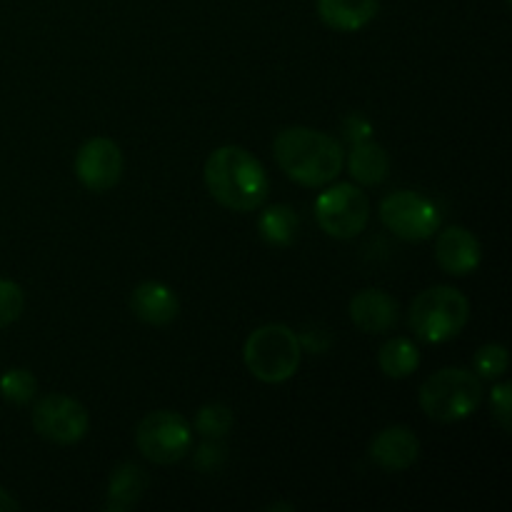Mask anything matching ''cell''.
<instances>
[{"mask_svg":"<svg viewBox=\"0 0 512 512\" xmlns=\"http://www.w3.org/2000/svg\"><path fill=\"white\" fill-rule=\"evenodd\" d=\"M148 485H150V478H148V473L140 468V465L120 463L108 478V488H105L103 508L108 512L133 510L135 505L143 500Z\"/></svg>","mask_w":512,"mask_h":512,"instance_id":"9a60e30c","label":"cell"},{"mask_svg":"<svg viewBox=\"0 0 512 512\" xmlns=\"http://www.w3.org/2000/svg\"><path fill=\"white\" fill-rule=\"evenodd\" d=\"M380 13V0H318V15L338 33H358Z\"/></svg>","mask_w":512,"mask_h":512,"instance_id":"2e32d148","label":"cell"},{"mask_svg":"<svg viewBox=\"0 0 512 512\" xmlns=\"http://www.w3.org/2000/svg\"><path fill=\"white\" fill-rule=\"evenodd\" d=\"M343 138L348 140L350 145L363 143V140L373 138V123H370L365 115L350 113L348 118L343 120Z\"/></svg>","mask_w":512,"mask_h":512,"instance_id":"484cf974","label":"cell"},{"mask_svg":"<svg viewBox=\"0 0 512 512\" xmlns=\"http://www.w3.org/2000/svg\"><path fill=\"white\" fill-rule=\"evenodd\" d=\"M273 153L280 170L303 188H325L345 165L343 145L333 135L305 125L280 130L275 135Z\"/></svg>","mask_w":512,"mask_h":512,"instance_id":"7a4b0ae2","label":"cell"},{"mask_svg":"<svg viewBox=\"0 0 512 512\" xmlns=\"http://www.w3.org/2000/svg\"><path fill=\"white\" fill-rule=\"evenodd\" d=\"M420 458V440L405 425H388L370 443V460L385 473H405Z\"/></svg>","mask_w":512,"mask_h":512,"instance_id":"7c38bea8","label":"cell"},{"mask_svg":"<svg viewBox=\"0 0 512 512\" xmlns=\"http://www.w3.org/2000/svg\"><path fill=\"white\" fill-rule=\"evenodd\" d=\"M490 413H493V420L500 425V430H503V433H510L512 428V385L510 383L493 385V393H490Z\"/></svg>","mask_w":512,"mask_h":512,"instance_id":"d4e9b609","label":"cell"},{"mask_svg":"<svg viewBox=\"0 0 512 512\" xmlns=\"http://www.w3.org/2000/svg\"><path fill=\"white\" fill-rule=\"evenodd\" d=\"M350 320L358 330L368 335H380L388 333V330L395 328L400 315L398 300L390 293L380 288H365L360 293L353 295L348 305Z\"/></svg>","mask_w":512,"mask_h":512,"instance_id":"4fadbf2b","label":"cell"},{"mask_svg":"<svg viewBox=\"0 0 512 512\" xmlns=\"http://www.w3.org/2000/svg\"><path fill=\"white\" fill-rule=\"evenodd\" d=\"M348 173L358 185H380L390 173L388 150L373 138L355 143L348 153Z\"/></svg>","mask_w":512,"mask_h":512,"instance_id":"e0dca14e","label":"cell"},{"mask_svg":"<svg viewBox=\"0 0 512 512\" xmlns=\"http://www.w3.org/2000/svg\"><path fill=\"white\" fill-rule=\"evenodd\" d=\"M193 460L200 473H218V470H223L225 460H228V448L220 440L205 438V443L195 450Z\"/></svg>","mask_w":512,"mask_h":512,"instance_id":"cb8c5ba5","label":"cell"},{"mask_svg":"<svg viewBox=\"0 0 512 512\" xmlns=\"http://www.w3.org/2000/svg\"><path fill=\"white\" fill-rule=\"evenodd\" d=\"M210 198L233 213H253L263 208L270 180L263 163L240 145H220L208 155L203 168Z\"/></svg>","mask_w":512,"mask_h":512,"instance_id":"6da1fadb","label":"cell"},{"mask_svg":"<svg viewBox=\"0 0 512 512\" xmlns=\"http://www.w3.org/2000/svg\"><path fill=\"white\" fill-rule=\"evenodd\" d=\"M420 408L438 423H460L483 403V383L473 370L443 368L418 390Z\"/></svg>","mask_w":512,"mask_h":512,"instance_id":"5b68a950","label":"cell"},{"mask_svg":"<svg viewBox=\"0 0 512 512\" xmlns=\"http://www.w3.org/2000/svg\"><path fill=\"white\" fill-rule=\"evenodd\" d=\"M233 410L223 403H208L195 415V433L210 440H223L233 430Z\"/></svg>","mask_w":512,"mask_h":512,"instance_id":"44dd1931","label":"cell"},{"mask_svg":"<svg viewBox=\"0 0 512 512\" xmlns=\"http://www.w3.org/2000/svg\"><path fill=\"white\" fill-rule=\"evenodd\" d=\"M378 365L385 378L403 380L418 370L420 350L410 338H390L378 353Z\"/></svg>","mask_w":512,"mask_h":512,"instance_id":"d6986e66","label":"cell"},{"mask_svg":"<svg viewBox=\"0 0 512 512\" xmlns=\"http://www.w3.org/2000/svg\"><path fill=\"white\" fill-rule=\"evenodd\" d=\"M315 220L335 240H353L368 228L370 200L358 185L328 183L315 198Z\"/></svg>","mask_w":512,"mask_h":512,"instance_id":"8992f818","label":"cell"},{"mask_svg":"<svg viewBox=\"0 0 512 512\" xmlns=\"http://www.w3.org/2000/svg\"><path fill=\"white\" fill-rule=\"evenodd\" d=\"M20 510V503L8 493L5 488H0V512H15Z\"/></svg>","mask_w":512,"mask_h":512,"instance_id":"4316f807","label":"cell"},{"mask_svg":"<svg viewBox=\"0 0 512 512\" xmlns=\"http://www.w3.org/2000/svg\"><path fill=\"white\" fill-rule=\"evenodd\" d=\"M258 233L273 248H288L298 240L300 233V218L290 205L273 203L263 208L258 218Z\"/></svg>","mask_w":512,"mask_h":512,"instance_id":"ac0fdd59","label":"cell"},{"mask_svg":"<svg viewBox=\"0 0 512 512\" xmlns=\"http://www.w3.org/2000/svg\"><path fill=\"white\" fill-rule=\"evenodd\" d=\"M265 510H288V512H293V510H295V505H290V503H285V505L273 503V505H268V508H265Z\"/></svg>","mask_w":512,"mask_h":512,"instance_id":"83f0119b","label":"cell"},{"mask_svg":"<svg viewBox=\"0 0 512 512\" xmlns=\"http://www.w3.org/2000/svg\"><path fill=\"white\" fill-rule=\"evenodd\" d=\"M470 320V303L458 288L435 285L415 295L408 323L415 338L428 345H443L458 338Z\"/></svg>","mask_w":512,"mask_h":512,"instance_id":"3957f363","label":"cell"},{"mask_svg":"<svg viewBox=\"0 0 512 512\" xmlns=\"http://www.w3.org/2000/svg\"><path fill=\"white\" fill-rule=\"evenodd\" d=\"M508 348L500 343H488L475 353V375L480 380H500L508 373Z\"/></svg>","mask_w":512,"mask_h":512,"instance_id":"7402d4cb","label":"cell"},{"mask_svg":"<svg viewBox=\"0 0 512 512\" xmlns=\"http://www.w3.org/2000/svg\"><path fill=\"white\" fill-rule=\"evenodd\" d=\"M435 238V260L440 268L455 278L475 273L483 260V245L463 225H450V228L438 230Z\"/></svg>","mask_w":512,"mask_h":512,"instance_id":"8fae6325","label":"cell"},{"mask_svg":"<svg viewBox=\"0 0 512 512\" xmlns=\"http://www.w3.org/2000/svg\"><path fill=\"white\" fill-rule=\"evenodd\" d=\"M130 310L145 325L165 328V325H170L178 318L180 300L173 288H168L165 283H158V280H148V283H140L133 290V295H130Z\"/></svg>","mask_w":512,"mask_h":512,"instance_id":"5bb4252c","label":"cell"},{"mask_svg":"<svg viewBox=\"0 0 512 512\" xmlns=\"http://www.w3.org/2000/svg\"><path fill=\"white\" fill-rule=\"evenodd\" d=\"M123 150L110 138H90L75 155V175L90 193H108L123 178Z\"/></svg>","mask_w":512,"mask_h":512,"instance_id":"30bf717a","label":"cell"},{"mask_svg":"<svg viewBox=\"0 0 512 512\" xmlns=\"http://www.w3.org/2000/svg\"><path fill=\"white\" fill-rule=\"evenodd\" d=\"M35 393H38V380L30 370L10 368L0 375V395H3L5 403L28 405L33 403Z\"/></svg>","mask_w":512,"mask_h":512,"instance_id":"ffe728a7","label":"cell"},{"mask_svg":"<svg viewBox=\"0 0 512 512\" xmlns=\"http://www.w3.org/2000/svg\"><path fill=\"white\" fill-rule=\"evenodd\" d=\"M380 220L395 238L408 243H423L440 230L438 205L413 190L390 193L380 203Z\"/></svg>","mask_w":512,"mask_h":512,"instance_id":"ba28073f","label":"cell"},{"mask_svg":"<svg viewBox=\"0 0 512 512\" xmlns=\"http://www.w3.org/2000/svg\"><path fill=\"white\" fill-rule=\"evenodd\" d=\"M33 428L48 443L75 445L88 435L90 415L85 405L70 395L50 393L35 403Z\"/></svg>","mask_w":512,"mask_h":512,"instance_id":"9c48e42d","label":"cell"},{"mask_svg":"<svg viewBox=\"0 0 512 512\" xmlns=\"http://www.w3.org/2000/svg\"><path fill=\"white\" fill-rule=\"evenodd\" d=\"M25 295L23 288L13 280H0V330L13 325L23 315Z\"/></svg>","mask_w":512,"mask_h":512,"instance_id":"603a6c76","label":"cell"},{"mask_svg":"<svg viewBox=\"0 0 512 512\" xmlns=\"http://www.w3.org/2000/svg\"><path fill=\"white\" fill-rule=\"evenodd\" d=\"M303 348L298 333L283 323L260 325L248 335L243 345V360L255 380L268 385L285 383L300 368Z\"/></svg>","mask_w":512,"mask_h":512,"instance_id":"277c9868","label":"cell"},{"mask_svg":"<svg viewBox=\"0 0 512 512\" xmlns=\"http://www.w3.org/2000/svg\"><path fill=\"white\" fill-rule=\"evenodd\" d=\"M135 445L150 463H180L193 448V428L175 410H153L135 428Z\"/></svg>","mask_w":512,"mask_h":512,"instance_id":"52a82bcc","label":"cell"}]
</instances>
